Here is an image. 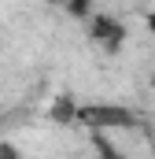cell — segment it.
<instances>
[{
	"label": "cell",
	"instance_id": "1",
	"mask_svg": "<svg viewBox=\"0 0 155 159\" xmlns=\"http://www.w3.org/2000/svg\"><path fill=\"white\" fill-rule=\"evenodd\" d=\"M78 122H85V126H96V129H100V126H107V129H111V126H129V111H126V107H81V111H78Z\"/></svg>",
	"mask_w": 155,
	"mask_h": 159
},
{
	"label": "cell",
	"instance_id": "2",
	"mask_svg": "<svg viewBox=\"0 0 155 159\" xmlns=\"http://www.w3.org/2000/svg\"><path fill=\"white\" fill-rule=\"evenodd\" d=\"M92 41H100V44H107V48H118L122 41H126V30H122V22L115 19H107V15H100L96 22H92Z\"/></svg>",
	"mask_w": 155,
	"mask_h": 159
},
{
	"label": "cell",
	"instance_id": "3",
	"mask_svg": "<svg viewBox=\"0 0 155 159\" xmlns=\"http://www.w3.org/2000/svg\"><path fill=\"white\" fill-rule=\"evenodd\" d=\"M67 11L70 15H85L89 11V0H67Z\"/></svg>",
	"mask_w": 155,
	"mask_h": 159
},
{
	"label": "cell",
	"instance_id": "4",
	"mask_svg": "<svg viewBox=\"0 0 155 159\" xmlns=\"http://www.w3.org/2000/svg\"><path fill=\"white\" fill-rule=\"evenodd\" d=\"M0 159H19V148L4 141V144H0Z\"/></svg>",
	"mask_w": 155,
	"mask_h": 159
},
{
	"label": "cell",
	"instance_id": "5",
	"mask_svg": "<svg viewBox=\"0 0 155 159\" xmlns=\"http://www.w3.org/2000/svg\"><path fill=\"white\" fill-rule=\"evenodd\" d=\"M148 34H152V41H155V11L148 15Z\"/></svg>",
	"mask_w": 155,
	"mask_h": 159
},
{
	"label": "cell",
	"instance_id": "6",
	"mask_svg": "<svg viewBox=\"0 0 155 159\" xmlns=\"http://www.w3.org/2000/svg\"><path fill=\"white\" fill-rule=\"evenodd\" d=\"M104 159H118V156H115V152H111V148H104Z\"/></svg>",
	"mask_w": 155,
	"mask_h": 159
},
{
	"label": "cell",
	"instance_id": "7",
	"mask_svg": "<svg viewBox=\"0 0 155 159\" xmlns=\"http://www.w3.org/2000/svg\"><path fill=\"white\" fill-rule=\"evenodd\" d=\"M52 4H67V0H52Z\"/></svg>",
	"mask_w": 155,
	"mask_h": 159
}]
</instances>
